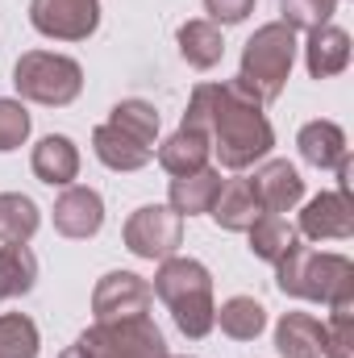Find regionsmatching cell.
Wrapping results in <instances>:
<instances>
[{
    "label": "cell",
    "mask_w": 354,
    "mask_h": 358,
    "mask_svg": "<svg viewBox=\"0 0 354 358\" xmlns=\"http://www.w3.org/2000/svg\"><path fill=\"white\" fill-rule=\"evenodd\" d=\"M263 108L267 104H259V96L234 76L225 84H196L179 125L200 129L225 171H246L275 146V129Z\"/></svg>",
    "instance_id": "1"
},
{
    "label": "cell",
    "mask_w": 354,
    "mask_h": 358,
    "mask_svg": "<svg viewBox=\"0 0 354 358\" xmlns=\"http://www.w3.org/2000/svg\"><path fill=\"white\" fill-rule=\"evenodd\" d=\"M150 292L167 304V313H171V321H176V329L183 338L200 342V338H208V334L217 329V325H213V317H217L213 275H208L204 263L183 259V255L163 259L159 271H155V287H150Z\"/></svg>",
    "instance_id": "2"
},
{
    "label": "cell",
    "mask_w": 354,
    "mask_h": 358,
    "mask_svg": "<svg viewBox=\"0 0 354 358\" xmlns=\"http://www.w3.org/2000/svg\"><path fill=\"white\" fill-rule=\"evenodd\" d=\"M275 287L292 300L330 304V300L354 292V263L334 250H313L296 238L292 250L275 263Z\"/></svg>",
    "instance_id": "3"
},
{
    "label": "cell",
    "mask_w": 354,
    "mask_h": 358,
    "mask_svg": "<svg viewBox=\"0 0 354 358\" xmlns=\"http://www.w3.org/2000/svg\"><path fill=\"white\" fill-rule=\"evenodd\" d=\"M296 29H288L283 21H267L255 29V38L242 46V67H238V80L259 96V104L279 100L288 88V76H292V63H296Z\"/></svg>",
    "instance_id": "4"
},
{
    "label": "cell",
    "mask_w": 354,
    "mask_h": 358,
    "mask_svg": "<svg viewBox=\"0 0 354 358\" xmlns=\"http://www.w3.org/2000/svg\"><path fill=\"white\" fill-rule=\"evenodd\" d=\"M13 88L21 100L46 104V108H67L84 92V67L55 50H25L13 67Z\"/></svg>",
    "instance_id": "5"
},
{
    "label": "cell",
    "mask_w": 354,
    "mask_h": 358,
    "mask_svg": "<svg viewBox=\"0 0 354 358\" xmlns=\"http://www.w3.org/2000/svg\"><path fill=\"white\" fill-rule=\"evenodd\" d=\"M80 346L92 358H167L163 329L150 317H125V321H96L80 334Z\"/></svg>",
    "instance_id": "6"
},
{
    "label": "cell",
    "mask_w": 354,
    "mask_h": 358,
    "mask_svg": "<svg viewBox=\"0 0 354 358\" xmlns=\"http://www.w3.org/2000/svg\"><path fill=\"white\" fill-rule=\"evenodd\" d=\"M121 238L134 259L163 263V259L179 255V246H183V217L171 204H142L138 213H129Z\"/></svg>",
    "instance_id": "7"
},
{
    "label": "cell",
    "mask_w": 354,
    "mask_h": 358,
    "mask_svg": "<svg viewBox=\"0 0 354 358\" xmlns=\"http://www.w3.org/2000/svg\"><path fill=\"white\" fill-rule=\"evenodd\" d=\"M29 25L55 42H88L100 29V0H29Z\"/></svg>",
    "instance_id": "8"
},
{
    "label": "cell",
    "mask_w": 354,
    "mask_h": 358,
    "mask_svg": "<svg viewBox=\"0 0 354 358\" xmlns=\"http://www.w3.org/2000/svg\"><path fill=\"white\" fill-rule=\"evenodd\" d=\"M150 283L134 271H108L92 287V317L96 321H125V317H146L150 313Z\"/></svg>",
    "instance_id": "9"
},
{
    "label": "cell",
    "mask_w": 354,
    "mask_h": 358,
    "mask_svg": "<svg viewBox=\"0 0 354 358\" xmlns=\"http://www.w3.org/2000/svg\"><path fill=\"white\" fill-rule=\"evenodd\" d=\"M55 217V229L71 242H84V238H96L100 225H104V200L96 187H84V183H67L50 208Z\"/></svg>",
    "instance_id": "10"
},
{
    "label": "cell",
    "mask_w": 354,
    "mask_h": 358,
    "mask_svg": "<svg viewBox=\"0 0 354 358\" xmlns=\"http://www.w3.org/2000/svg\"><path fill=\"white\" fill-rule=\"evenodd\" d=\"M309 242H346L354 234V204L342 192H321L304 204L300 225H296Z\"/></svg>",
    "instance_id": "11"
},
{
    "label": "cell",
    "mask_w": 354,
    "mask_h": 358,
    "mask_svg": "<svg viewBox=\"0 0 354 358\" xmlns=\"http://www.w3.org/2000/svg\"><path fill=\"white\" fill-rule=\"evenodd\" d=\"M250 183H255V196H259L263 213H279L283 217V213H292L304 200V179L288 159H267L263 167L250 176Z\"/></svg>",
    "instance_id": "12"
},
{
    "label": "cell",
    "mask_w": 354,
    "mask_h": 358,
    "mask_svg": "<svg viewBox=\"0 0 354 358\" xmlns=\"http://www.w3.org/2000/svg\"><path fill=\"white\" fill-rule=\"evenodd\" d=\"M275 350L283 358H321L330 350V329L313 313H283L275 321Z\"/></svg>",
    "instance_id": "13"
},
{
    "label": "cell",
    "mask_w": 354,
    "mask_h": 358,
    "mask_svg": "<svg viewBox=\"0 0 354 358\" xmlns=\"http://www.w3.org/2000/svg\"><path fill=\"white\" fill-rule=\"evenodd\" d=\"M304 67L313 80H334L351 67V34L338 29L334 21L330 25H317L309 29V42H304Z\"/></svg>",
    "instance_id": "14"
},
{
    "label": "cell",
    "mask_w": 354,
    "mask_h": 358,
    "mask_svg": "<svg viewBox=\"0 0 354 358\" xmlns=\"http://www.w3.org/2000/svg\"><path fill=\"white\" fill-rule=\"evenodd\" d=\"M29 167H34V176L42 179L46 187H67V183L80 179V146L67 134H46L34 146Z\"/></svg>",
    "instance_id": "15"
},
{
    "label": "cell",
    "mask_w": 354,
    "mask_h": 358,
    "mask_svg": "<svg viewBox=\"0 0 354 358\" xmlns=\"http://www.w3.org/2000/svg\"><path fill=\"white\" fill-rule=\"evenodd\" d=\"M92 150H96V159H100L108 171H142V167L155 159V146L129 138L125 129H117V125H108V121H100V125L92 129Z\"/></svg>",
    "instance_id": "16"
},
{
    "label": "cell",
    "mask_w": 354,
    "mask_h": 358,
    "mask_svg": "<svg viewBox=\"0 0 354 358\" xmlns=\"http://www.w3.org/2000/svg\"><path fill=\"white\" fill-rule=\"evenodd\" d=\"M208 217H213L225 234H246V229L263 217V204H259V196H255V183H250V179H229V183H221V192H217Z\"/></svg>",
    "instance_id": "17"
},
{
    "label": "cell",
    "mask_w": 354,
    "mask_h": 358,
    "mask_svg": "<svg viewBox=\"0 0 354 358\" xmlns=\"http://www.w3.org/2000/svg\"><path fill=\"white\" fill-rule=\"evenodd\" d=\"M296 146H300V159H304L309 167H317V171H330V167H338V163L346 159V129H342L338 121H325V117H317V121L300 125V134H296Z\"/></svg>",
    "instance_id": "18"
},
{
    "label": "cell",
    "mask_w": 354,
    "mask_h": 358,
    "mask_svg": "<svg viewBox=\"0 0 354 358\" xmlns=\"http://www.w3.org/2000/svg\"><path fill=\"white\" fill-rule=\"evenodd\" d=\"M221 183H225V179H221L217 167H200V171H192V176H176L171 179V192H167V204L176 208L179 217H200V213L213 208Z\"/></svg>",
    "instance_id": "19"
},
{
    "label": "cell",
    "mask_w": 354,
    "mask_h": 358,
    "mask_svg": "<svg viewBox=\"0 0 354 358\" xmlns=\"http://www.w3.org/2000/svg\"><path fill=\"white\" fill-rule=\"evenodd\" d=\"M208 155H213V146H208V138L200 134V129H187V125H179L176 134L159 146V167L167 171V176H192V171H200V167H208Z\"/></svg>",
    "instance_id": "20"
},
{
    "label": "cell",
    "mask_w": 354,
    "mask_h": 358,
    "mask_svg": "<svg viewBox=\"0 0 354 358\" xmlns=\"http://www.w3.org/2000/svg\"><path fill=\"white\" fill-rule=\"evenodd\" d=\"M176 42H179L183 63L196 67V71H213V67L221 63V55H225V38H221V29H217L213 21H204V17L183 21L179 34H176Z\"/></svg>",
    "instance_id": "21"
},
{
    "label": "cell",
    "mask_w": 354,
    "mask_h": 358,
    "mask_svg": "<svg viewBox=\"0 0 354 358\" xmlns=\"http://www.w3.org/2000/svg\"><path fill=\"white\" fill-rule=\"evenodd\" d=\"M213 325H221V334L234 338V342H255L267 329V308L255 296H229V300L217 308Z\"/></svg>",
    "instance_id": "22"
},
{
    "label": "cell",
    "mask_w": 354,
    "mask_h": 358,
    "mask_svg": "<svg viewBox=\"0 0 354 358\" xmlns=\"http://www.w3.org/2000/svg\"><path fill=\"white\" fill-rule=\"evenodd\" d=\"M38 283V255L25 242H4L0 246V300L25 296Z\"/></svg>",
    "instance_id": "23"
},
{
    "label": "cell",
    "mask_w": 354,
    "mask_h": 358,
    "mask_svg": "<svg viewBox=\"0 0 354 358\" xmlns=\"http://www.w3.org/2000/svg\"><path fill=\"white\" fill-rule=\"evenodd\" d=\"M250 255L255 259H263V263H279L288 250H292V242H296V225L288 221V217H279V213H263L250 229Z\"/></svg>",
    "instance_id": "24"
},
{
    "label": "cell",
    "mask_w": 354,
    "mask_h": 358,
    "mask_svg": "<svg viewBox=\"0 0 354 358\" xmlns=\"http://www.w3.org/2000/svg\"><path fill=\"white\" fill-rule=\"evenodd\" d=\"M38 225L42 213L25 192H0V242H29Z\"/></svg>",
    "instance_id": "25"
},
{
    "label": "cell",
    "mask_w": 354,
    "mask_h": 358,
    "mask_svg": "<svg viewBox=\"0 0 354 358\" xmlns=\"http://www.w3.org/2000/svg\"><path fill=\"white\" fill-rule=\"evenodd\" d=\"M108 125L125 129L129 138L146 142V146H159V108L142 96H129V100H117L113 113H108Z\"/></svg>",
    "instance_id": "26"
},
{
    "label": "cell",
    "mask_w": 354,
    "mask_h": 358,
    "mask_svg": "<svg viewBox=\"0 0 354 358\" xmlns=\"http://www.w3.org/2000/svg\"><path fill=\"white\" fill-rule=\"evenodd\" d=\"M38 325L25 313H4L0 317V358H38Z\"/></svg>",
    "instance_id": "27"
},
{
    "label": "cell",
    "mask_w": 354,
    "mask_h": 358,
    "mask_svg": "<svg viewBox=\"0 0 354 358\" xmlns=\"http://www.w3.org/2000/svg\"><path fill=\"white\" fill-rule=\"evenodd\" d=\"M279 21L288 29H317V25H330V17L338 13V0H279Z\"/></svg>",
    "instance_id": "28"
},
{
    "label": "cell",
    "mask_w": 354,
    "mask_h": 358,
    "mask_svg": "<svg viewBox=\"0 0 354 358\" xmlns=\"http://www.w3.org/2000/svg\"><path fill=\"white\" fill-rule=\"evenodd\" d=\"M29 129H34L29 108H25L21 100H13V96H0V155H8V150L25 146Z\"/></svg>",
    "instance_id": "29"
},
{
    "label": "cell",
    "mask_w": 354,
    "mask_h": 358,
    "mask_svg": "<svg viewBox=\"0 0 354 358\" xmlns=\"http://www.w3.org/2000/svg\"><path fill=\"white\" fill-rule=\"evenodd\" d=\"M204 13L213 25H242L255 13V0H204Z\"/></svg>",
    "instance_id": "30"
},
{
    "label": "cell",
    "mask_w": 354,
    "mask_h": 358,
    "mask_svg": "<svg viewBox=\"0 0 354 358\" xmlns=\"http://www.w3.org/2000/svg\"><path fill=\"white\" fill-rule=\"evenodd\" d=\"M351 176H354V167H351V155H346V159L338 163V192H342V196H351Z\"/></svg>",
    "instance_id": "31"
},
{
    "label": "cell",
    "mask_w": 354,
    "mask_h": 358,
    "mask_svg": "<svg viewBox=\"0 0 354 358\" xmlns=\"http://www.w3.org/2000/svg\"><path fill=\"white\" fill-rule=\"evenodd\" d=\"M59 358H92V355L84 350V346H80V342H76V346H67V350H63Z\"/></svg>",
    "instance_id": "32"
},
{
    "label": "cell",
    "mask_w": 354,
    "mask_h": 358,
    "mask_svg": "<svg viewBox=\"0 0 354 358\" xmlns=\"http://www.w3.org/2000/svg\"><path fill=\"white\" fill-rule=\"evenodd\" d=\"M321 358H354V355H321Z\"/></svg>",
    "instance_id": "33"
},
{
    "label": "cell",
    "mask_w": 354,
    "mask_h": 358,
    "mask_svg": "<svg viewBox=\"0 0 354 358\" xmlns=\"http://www.w3.org/2000/svg\"><path fill=\"white\" fill-rule=\"evenodd\" d=\"M167 358H192V355H167Z\"/></svg>",
    "instance_id": "34"
}]
</instances>
